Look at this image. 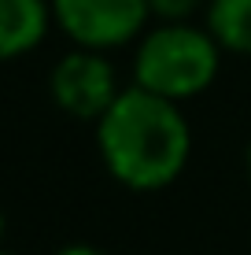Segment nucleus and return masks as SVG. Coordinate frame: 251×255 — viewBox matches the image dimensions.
I'll return each instance as SVG.
<instances>
[{
  "label": "nucleus",
  "mask_w": 251,
  "mask_h": 255,
  "mask_svg": "<svg viewBox=\"0 0 251 255\" xmlns=\"http://www.w3.org/2000/svg\"><path fill=\"white\" fill-rule=\"evenodd\" d=\"M244 166H248V178H251V140H248V152H244Z\"/></svg>",
  "instance_id": "9"
},
{
  "label": "nucleus",
  "mask_w": 251,
  "mask_h": 255,
  "mask_svg": "<svg viewBox=\"0 0 251 255\" xmlns=\"http://www.w3.org/2000/svg\"><path fill=\"white\" fill-rule=\"evenodd\" d=\"M155 22H196L207 11V0H148Z\"/></svg>",
  "instance_id": "7"
},
{
  "label": "nucleus",
  "mask_w": 251,
  "mask_h": 255,
  "mask_svg": "<svg viewBox=\"0 0 251 255\" xmlns=\"http://www.w3.org/2000/svg\"><path fill=\"white\" fill-rule=\"evenodd\" d=\"M222 45L200 22H152L133 45L129 82L174 104L196 100L218 82Z\"/></svg>",
  "instance_id": "2"
},
{
  "label": "nucleus",
  "mask_w": 251,
  "mask_h": 255,
  "mask_svg": "<svg viewBox=\"0 0 251 255\" xmlns=\"http://www.w3.org/2000/svg\"><path fill=\"white\" fill-rule=\"evenodd\" d=\"M203 26L226 56H251V0H207Z\"/></svg>",
  "instance_id": "6"
},
{
  "label": "nucleus",
  "mask_w": 251,
  "mask_h": 255,
  "mask_svg": "<svg viewBox=\"0 0 251 255\" xmlns=\"http://www.w3.org/2000/svg\"><path fill=\"white\" fill-rule=\"evenodd\" d=\"M52 26V0H0V59L33 52Z\"/></svg>",
  "instance_id": "5"
},
{
  "label": "nucleus",
  "mask_w": 251,
  "mask_h": 255,
  "mask_svg": "<svg viewBox=\"0 0 251 255\" xmlns=\"http://www.w3.org/2000/svg\"><path fill=\"white\" fill-rule=\"evenodd\" d=\"M52 19L74 48L115 52L141 41L152 7L148 0H52Z\"/></svg>",
  "instance_id": "3"
},
{
  "label": "nucleus",
  "mask_w": 251,
  "mask_h": 255,
  "mask_svg": "<svg viewBox=\"0 0 251 255\" xmlns=\"http://www.w3.org/2000/svg\"><path fill=\"white\" fill-rule=\"evenodd\" d=\"M56 255H107L103 248H96V244H85V241H78V244H63Z\"/></svg>",
  "instance_id": "8"
},
{
  "label": "nucleus",
  "mask_w": 251,
  "mask_h": 255,
  "mask_svg": "<svg viewBox=\"0 0 251 255\" xmlns=\"http://www.w3.org/2000/svg\"><path fill=\"white\" fill-rule=\"evenodd\" d=\"M92 126L103 170L129 192L170 189L192 159V126L181 104L133 82Z\"/></svg>",
  "instance_id": "1"
},
{
  "label": "nucleus",
  "mask_w": 251,
  "mask_h": 255,
  "mask_svg": "<svg viewBox=\"0 0 251 255\" xmlns=\"http://www.w3.org/2000/svg\"><path fill=\"white\" fill-rule=\"evenodd\" d=\"M4 230H7V218H4V211H0V241H4Z\"/></svg>",
  "instance_id": "10"
},
{
  "label": "nucleus",
  "mask_w": 251,
  "mask_h": 255,
  "mask_svg": "<svg viewBox=\"0 0 251 255\" xmlns=\"http://www.w3.org/2000/svg\"><path fill=\"white\" fill-rule=\"evenodd\" d=\"M122 78L118 67L111 63L107 52L92 48H71L67 56L56 59L48 74V93L63 115L78 122H96L122 93Z\"/></svg>",
  "instance_id": "4"
},
{
  "label": "nucleus",
  "mask_w": 251,
  "mask_h": 255,
  "mask_svg": "<svg viewBox=\"0 0 251 255\" xmlns=\"http://www.w3.org/2000/svg\"><path fill=\"white\" fill-rule=\"evenodd\" d=\"M0 255H11V252H4V248H0Z\"/></svg>",
  "instance_id": "11"
}]
</instances>
